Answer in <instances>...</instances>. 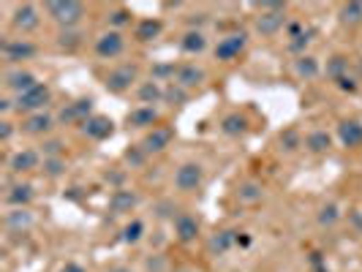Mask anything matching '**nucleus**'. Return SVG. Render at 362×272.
<instances>
[{"mask_svg":"<svg viewBox=\"0 0 362 272\" xmlns=\"http://www.w3.org/2000/svg\"><path fill=\"white\" fill-rule=\"evenodd\" d=\"M14 101H17V112H22V114H36V112H44V107L52 101V88L44 85V82H38L36 88H30L28 93L17 95Z\"/></svg>","mask_w":362,"mask_h":272,"instance_id":"nucleus-5","label":"nucleus"},{"mask_svg":"<svg viewBox=\"0 0 362 272\" xmlns=\"http://www.w3.org/2000/svg\"><path fill=\"white\" fill-rule=\"evenodd\" d=\"M60 272H85V267H79L76 261H66V264L60 267Z\"/></svg>","mask_w":362,"mask_h":272,"instance_id":"nucleus-48","label":"nucleus"},{"mask_svg":"<svg viewBox=\"0 0 362 272\" xmlns=\"http://www.w3.org/2000/svg\"><path fill=\"white\" fill-rule=\"evenodd\" d=\"M327 79H332V82H338V79H344L346 73H349V57L344 54H332L329 60H327Z\"/></svg>","mask_w":362,"mask_h":272,"instance_id":"nucleus-32","label":"nucleus"},{"mask_svg":"<svg viewBox=\"0 0 362 272\" xmlns=\"http://www.w3.org/2000/svg\"><path fill=\"white\" fill-rule=\"evenodd\" d=\"M107 272H134V270H128V267H112V270Z\"/></svg>","mask_w":362,"mask_h":272,"instance_id":"nucleus-49","label":"nucleus"},{"mask_svg":"<svg viewBox=\"0 0 362 272\" xmlns=\"http://www.w3.org/2000/svg\"><path fill=\"white\" fill-rule=\"evenodd\" d=\"M204 69L199 66H194V63H185L177 69V76H175V85H180L182 90H191V88H199L202 82H204Z\"/></svg>","mask_w":362,"mask_h":272,"instance_id":"nucleus-20","label":"nucleus"},{"mask_svg":"<svg viewBox=\"0 0 362 272\" xmlns=\"http://www.w3.org/2000/svg\"><path fill=\"white\" fill-rule=\"evenodd\" d=\"M338 139L344 147H360L362 145V123L360 120H344L338 126Z\"/></svg>","mask_w":362,"mask_h":272,"instance_id":"nucleus-22","label":"nucleus"},{"mask_svg":"<svg viewBox=\"0 0 362 272\" xmlns=\"http://www.w3.org/2000/svg\"><path fill=\"white\" fill-rule=\"evenodd\" d=\"M79 131H82L88 139H93V142H104V139H109V136L115 134V123H112L109 117H104V114H93V117H88V120L79 126Z\"/></svg>","mask_w":362,"mask_h":272,"instance_id":"nucleus-12","label":"nucleus"},{"mask_svg":"<svg viewBox=\"0 0 362 272\" xmlns=\"http://www.w3.org/2000/svg\"><path fill=\"white\" fill-rule=\"evenodd\" d=\"M163 88L156 82V79H150V82H142L139 88H136V98H139V107H153V104H158L163 101Z\"/></svg>","mask_w":362,"mask_h":272,"instance_id":"nucleus-24","label":"nucleus"},{"mask_svg":"<svg viewBox=\"0 0 362 272\" xmlns=\"http://www.w3.org/2000/svg\"><path fill=\"white\" fill-rule=\"evenodd\" d=\"M136 79H139V69H136L134 63H123V66L112 69V71L104 76V88H107L109 93H115V95H123V93H128L136 85Z\"/></svg>","mask_w":362,"mask_h":272,"instance_id":"nucleus-4","label":"nucleus"},{"mask_svg":"<svg viewBox=\"0 0 362 272\" xmlns=\"http://www.w3.org/2000/svg\"><path fill=\"white\" fill-rule=\"evenodd\" d=\"M88 117H93V98H76L57 114V123L60 126H74V123L82 126Z\"/></svg>","mask_w":362,"mask_h":272,"instance_id":"nucleus-11","label":"nucleus"},{"mask_svg":"<svg viewBox=\"0 0 362 272\" xmlns=\"http://www.w3.org/2000/svg\"><path fill=\"white\" fill-rule=\"evenodd\" d=\"M126 123L131 128H156V123H158V109L156 107H136L131 109L126 114Z\"/></svg>","mask_w":362,"mask_h":272,"instance_id":"nucleus-19","label":"nucleus"},{"mask_svg":"<svg viewBox=\"0 0 362 272\" xmlns=\"http://www.w3.org/2000/svg\"><path fill=\"white\" fill-rule=\"evenodd\" d=\"M180 49L185 54H202L207 49V36L197 30V28H191V30H185L180 38Z\"/></svg>","mask_w":362,"mask_h":272,"instance_id":"nucleus-23","label":"nucleus"},{"mask_svg":"<svg viewBox=\"0 0 362 272\" xmlns=\"http://www.w3.org/2000/svg\"><path fill=\"white\" fill-rule=\"evenodd\" d=\"M341 22L354 28V25H362V3L354 0V3H344L341 6Z\"/></svg>","mask_w":362,"mask_h":272,"instance_id":"nucleus-33","label":"nucleus"},{"mask_svg":"<svg viewBox=\"0 0 362 272\" xmlns=\"http://www.w3.org/2000/svg\"><path fill=\"white\" fill-rule=\"evenodd\" d=\"M161 270H163V256L147 259V272H161Z\"/></svg>","mask_w":362,"mask_h":272,"instance_id":"nucleus-46","label":"nucleus"},{"mask_svg":"<svg viewBox=\"0 0 362 272\" xmlns=\"http://www.w3.org/2000/svg\"><path fill=\"white\" fill-rule=\"evenodd\" d=\"M33 54H36V44L28 41V38H8V41H3V57L14 69H17L22 60H30Z\"/></svg>","mask_w":362,"mask_h":272,"instance_id":"nucleus-10","label":"nucleus"},{"mask_svg":"<svg viewBox=\"0 0 362 272\" xmlns=\"http://www.w3.org/2000/svg\"><path fill=\"white\" fill-rule=\"evenodd\" d=\"M202 182H204V166L197 161L180 163L177 172H175V177H172L175 191H180V194H194V191H199Z\"/></svg>","mask_w":362,"mask_h":272,"instance_id":"nucleus-3","label":"nucleus"},{"mask_svg":"<svg viewBox=\"0 0 362 272\" xmlns=\"http://www.w3.org/2000/svg\"><path fill=\"white\" fill-rule=\"evenodd\" d=\"M221 131H223L226 136H243V134L248 131V117L240 114V112H232V114H226V117L221 120Z\"/></svg>","mask_w":362,"mask_h":272,"instance_id":"nucleus-28","label":"nucleus"},{"mask_svg":"<svg viewBox=\"0 0 362 272\" xmlns=\"http://www.w3.org/2000/svg\"><path fill=\"white\" fill-rule=\"evenodd\" d=\"M38 25H41V11H38L36 3H22V6L14 8V14H11V28L19 30L22 36L38 30Z\"/></svg>","mask_w":362,"mask_h":272,"instance_id":"nucleus-8","label":"nucleus"},{"mask_svg":"<svg viewBox=\"0 0 362 272\" xmlns=\"http://www.w3.org/2000/svg\"><path fill=\"white\" fill-rule=\"evenodd\" d=\"M93 49L95 54L101 57V60H115V57H120V54L126 52V36H123V30H104L101 36L95 38V44H93Z\"/></svg>","mask_w":362,"mask_h":272,"instance_id":"nucleus-6","label":"nucleus"},{"mask_svg":"<svg viewBox=\"0 0 362 272\" xmlns=\"http://www.w3.org/2000/svg\"><path fill=\"white\" fill-rule=\"evenodd\" d=\"M335 85H338L344 93H357V88H360V85H357V79H354V76H349V73H346L344 79H338Z\"/></svg>","mask_w":362,"mask_h":272,"instance_id":"nucleus-44","label":"nucleus"},{"mask_svg":"<svg viewBox=\"0 0 362 272\" xmlns=\"http://www.w3.org/2000/svg\"><path fill=\"white\" fill-rule=\"evenodd\" d=\"M33 185H28V182H17V185H11L8 191H6V204L11 207V210H17V207H28L30 201H33Z\"/></svg>","mask_w":362,"mask_h":272,"instance_id":"nucleus-21","label":"nucleus"},{"mask_svg":"<svg viewBox=\"0 0 362 272\" xmlns=\"http://www.w3.org/2000/svg\"><path fill=\"white\" fill-rule=\"evenodd\" d=\"M332 147V136L327 134L325 128H316V131H310L308 136H305V150L313 153V155H319V153H327Z\"/></svg>","mask_w":362,"mask_h":272,"instance_id":"nucleus-27","label":"nucleus"},{"mask_svg":"<svg viewBox=\"0 0 362 272\" xmlns=\"http://www.w3.org/2000/svg\"><path fill=\"white\" fill-rule=\"evenodd\" d=\"M3 85H6V90L14 93V95H22V93H28L30 88H36L38 79L33 71H28V69H8V71L3 73Z\"/></svg>","mask_w":362,"mask_h":272,"instance_id":"nucleus-9","label":"nucleus"},{"mask_svg":"<svg viewBox=\"0 0 362 272\" xmlns=\"http://www.w3.org/2000/svg\"><path fill=\"white\" fill-rule=\"evenodd\" d=\"M294 73H297L300 79L310 82V79H316V76L322 73V66H319V60H316L313 54H300V57L294 60Z\"/></svg>","mask_w":362,"mask_h":272,"instance_id":"nucleus-25","label":"nucleus"},{"mask_svg":"<svg viewBox=\"0 0 362 272\" xmlns=\"http://www.w3.org/2000/svg\"><path fill=\"white\" fill-rule=\"evenodd\" d=\"M0 112H3V114L17 112V101H11V98H0Z\"/></svg>","mask_w":362,"mask_h":272,"instance_id":"nucleus-47","label":"nucleus"},{"mask_svg":"<svg viewBox=\"0 0 362 272\" xmlns=\"http://www.w3.org/2000/svg\"><path fill=\"white\" fill-rule=\"evenodd\" d=\"M163 98H166V101H175V104H182V101L188 98V90H182L180 85L172 82V85L166 88V93H163Z\"/></svg>","mask_w":362,"mask_h":272,"instance_id":"nucleus-41","label":"nucleus"},{"mask_svg":"<svg viewBox=\"0 0 362 272\" xmlns=\"http://www.w3.org/2000/svg\"><path fill=\"white\" fill-rule=\"evenodd\" d=\"M38 163H41V155H38L36 150L25 147V150H17V153L8 158V169H11L14 175H25V172L38 169Z\"/></svg>","mask_w":362,"mask_h":272,"instance_id":"nucleus-15","label":"nucleus"},{"mask_svg":"<svg viewBox=\"0 0 362 272\" xmlns=\"http://www.w3.org/2000/svg\"><path fill=\"white\" fill-rule=\"evenodd\" d=\"M136 204H139V196H136L134 191L117 188V191L109 196V213H112V215H126V213H131Z\"/></svg>","mask_w":362,"mask_h":272,"instance_id":"nucleus-16","label":"nucleus"},{"mask_svg":"<svg viewBox=\"0 0 362 272\" xmlns=\"http://www.w3.org/2000/svg\"><path fill=\"white\" fill-rule=\"evenodd\" d=\"M278 142H281V147H284V150H286V153H294V150H300V147L305 145V142H303V136H300V131H297V128H286V131H284V134H281V139H278Z\"/></svg>","mask_w":362,"mask_h":272,"instance_id":"nucleus-35","label":"nucleus"},{"mask_svg":"<svg viewBox=\"0 0 362 272\" xmlns=\"http://www.w3.org/2000/svg\"><path fill=\"white\" fill-rule=\"evenodd\" d=\"M82 41H85V33L76 30V28H71V30H60L57 38H54V44H57L63 52H76V49L82 47Z\"/></svg>","mask_w":362,"mask_h":272,"instance_id":"nucleus-29","label":"nucleus"},{"mask_svg":"<svg viewBox=\"0 0 362 272\" xmlns=\"http://www.w3.org/2000/svg\"><path fill=\"white\" fill-rule=\"evenodd\" d=\"M142 237H145V223H142L139 218H134L126 229H123V242H126V245H136Z\"/></svg>","mask_w":362,"mask_h":272,"instance_id":"nucleus-34","label":"nucleus"},{"mask_svg":"<svg viewBox=\"0 0 362 272\" xmlns=\"http://www.w3.org/2000/svg\"><path fill=\"white\" fill-rule=\"evenodd\" d=\"M161 30H163L161 19H142L136 25V30H134V38L136 41H153V38L161 36Z\"/></svg>","mask_w":362,"mask_h":272,"instance_id":"nucleus-31","label":"nucleus"},{"mask_svg":"<svg viewBox=\"0 0 362 272\" xmlns=\"http://www.w3.org/2000/svg\"><path fill=\"white\" fill-rule=\"evenodd\" d=\"M63 153V142L60 139H47L44 142V158H60Z\"/></svg>","mask_w":362,"mask_h":272,"instance_id":"nucleus-43","label":"nucleus"},{"mask_svg":"<svg viewBox=\"0 0 362 272\" xmlns=\"http://www.w3.org/2000/svg\"><path fill=\"white\" fill-rule=\"evenodd\" d=\"M63 172H66V161H63V158H44V175H47V177H60V175H63Z\"/></svg>","mask_w":362,"mask_h":272,"instance_id":"nucleus-39","label":"nucleus"},{"mask_svg":"<svg viewBox=\"0 0 362 272\" xmlns=\"http://www.w3.org/2000/svg\"><path fill=\"white\" fill-rule=\"evenodd\" d=\"M262 196H264V188H262V182H256V180L243 182V185L237 188V201H240V204H256V201H262Z\"/></svg>","mask_w":362,"mask_h":272,"instance_id":"nucleus-30","label":"nucleus"},{"mask_svg":"<svg viewBox=\"0 0 362 272\" xmlns=\"http://www.w3.org/2000/svg\"><path fill=\"white\" fill-rule=\"evenodd\" d=\"M172 226H175V237H177V242H182V245L197 242V237H199V220H197V215H191V213H180V215L172 220Z\"/></svg>","mask_w":362,"mask_h":272,"instance_id":"nucleus-13","label":"nucleus"},{"mask_svg":"<svg viewBox=\"0 0 362 272\" xmlns=\"http://www.w3.org/2000/svg\"><path fill=\"white\" fill-rule=\"evenodd\" d=\"M286 28V3H262L256 17V33L262 36H278Z\"/></svg>","mask_w":362,"mask_h":272,"instance_id":"nucleus-2","label":"nucleus"},{"mask_svg":"<svg viewBox=\"0 0 362 272\" xmlns=\"http://www.w3.org/2000/svg\"><path fill=\"white\" fill-rule=\"evenodd\" d=\"M175 272H191V270H188V267H180V270H175Z\"/></svg>","mask_w":362,"mask_h":272,"instance_id":"nucleus-50","label":"nucleus"},{"mask_svg":"<svg viewBox=\"0 0 362 272\" xmlns=\"http://www.w3.org/2000/svg\"><path fill=\"white\" fill-rule=\"evenodd\" d=\"M310 36H313V30H305V33H300L297 38H291L289 49L291 52H297V57H300V54H305V47L310 44Z\"/></svg>","mask_w":362,"mask_h":272,"instance_id":"nucleus-40","label":"nucleus"},{"mask_svg":"<svg viewBox=\"0 0 362 272\" xmlns=\"http://www.w3.org/2000/svg\"><path fill=\"white\" fill-rule=\"evenodd\" d=\"M6 229L14 232V235H25L30 226H33V213L28 207H17V210H8L6 213Z\"/></svg>","mask_w":362,"mask_h":272,"instance_id":"nucleus-18","label":"nucleus"},{"mask_svg":"<svg viewBox=\"0 0 362 272\" xmlns=\"http://www.w3.org/2000/svg\"><path fill=\"white\" fill-rule=\"evenodd\" d=\"M177 69H180V66H175V63L153 66V79H156V82H163V79H169V76L175 79V76H177Z\"/></svg>","mask_w":362,"mask_h":272,"instance_id":"nucleus-38","label":"nucleus"},{"mask_svg":"<svg viewBox=\"0 0 362 272\" xmlns=\"http://www.w3.org/2000/svg\"><path fill=\"white\" fill-rule=\"evenodd\" d=\"M131 11L128 8H115L112 14H109V25H112V30H120V28H126V25H131Z\"/></svg>","mask_w":362,"mask_h":272,"instance_id":"nucleus-36","label":"nucleus"},{"mask_svg":"<svg viewBox=\"0 0 362 272\" xmlns=\"http://www.w3.org/2000/svg\"><path fill=\"white\" fill-rule=\"evenodd\" d=\"M172 128H153L150 134H147L145 139H142V150H145L147 155H156V153H163L166 147H169V142H172Z\"/></svg>","mask_w":362,"mask_h":272,"instance_id":"nucleus-17","label":"nucleus"},{"mask_svg":"<svg viewBox=\"0 0 362 272\" xmlns=\"http://www.w3.org/2000/svg\"><path fill=\"white\" fill-rule=\"evenodd\" d=\"M47 17L60 25V30H71L85 19V6L76 0H52L44 6Z\"/></svg>","mask_w":362,"mask_h":272,"instance_id":"nucleus-1","label":"nucleus"},{"mask_svg":"<svg viewBox=\"0 0 362 272\" xmlns=\"http://www.w3.org/2000/svg\"><path fill=\"white\" fill-rule=\"evenodd\" d=\"M245 47H248V33L240 30V33H229V36L218 38L213 54H216V60H221V63H232V60H237L243 54Z\"/></svg>","mask_w":362,"mask_h":272,"instance_id":"nucleus-7","label":"nucleus"},{"mask_svg":"<svg viewBox=\"0 0 362 272\" xmlns=\"http://www.w3.org/2000/svg\"><path fill=\"white\" fill-rule=\"evenodd\" d=\"M19 128H22V134H28V136H44V134H49L54 128V117L47 114V112H36V114H28Z\"/></svg>","mask_w":362,"mask_h":272,"instance_id":"nucleus-14","label":"nucleus"},{"mask_svg":"<svg viewBox=\"0 0 362 272\" xmlns=\"http://www.w3.org/2000/svg\"><path fill=\"white\" fill-rule=\"evenodd\" d=\"M126 161L131 163V166H142V163L147 161V153L142 150V147H128V150H126Z\"/></svg>","mask_w":362,"mask_h":272,"instance_id":"nucleus-42","label":"nucleus"},{"mask_svg":"<svg viewBox=\"0 0 362 272\" xmlns=\"http://www.w3.org/2000/svg\"><path fill=\"white\" fill-rule=\"evenodd\" d=\"M338 218H341V213H338V204H325L322 210H319V223L322 226H332V223H338Z\"/></svg>","mask_w":362,"mask_h":272,"instance_id":"nucleus-37","label":"nucleus"},{"mask_svg":"<svg viewBox=\"0 0 362 272\" xmlns=\"http://www.w3.org/2000/svg\"><path fill=\"white\" fill-rule=\"evenodd\" d=\"M235 242H237V235H235V232L223 229V232H216V235L210 237L207 248H210V254H213V256H223V254H229V251L235 248Z\"/></svg>","mask_w":362,"mask_h":272,"instance_id":"nucleus-26","label":"nucleus"},{"mask_svg":"<svg viewBox=\"0 0 362 272\" xmlns=\"http://www.w3.org/2000/svg\"><path fill=\"white\" fill-rule=\"evenodd\" d=\"M11 136H14V123L0 120V142H11Z\"/></svg>","mask_w":362,"mask_h":272,"instance_id":"nucleus-45","label":"nucleus"}]
</instances>
